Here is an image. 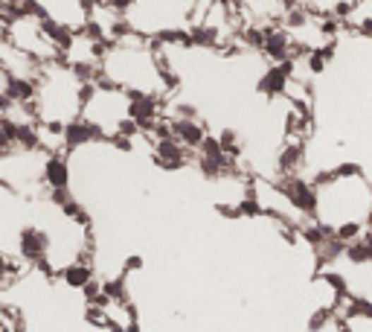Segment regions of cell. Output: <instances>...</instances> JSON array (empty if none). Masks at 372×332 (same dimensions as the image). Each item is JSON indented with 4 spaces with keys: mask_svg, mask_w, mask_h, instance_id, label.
<instances>
[{
    "mask_svg": "<svg viewBox=\"0 0 372 332\" xmlns=\"http://www.w3.org/2000/svg\"><path fill=\"white\" fill-rule=\"evenodd\" d=\"M105 286V297L114 300V303H128V289H126V274H119V277H111L102 283Z\"/></svg>",
    "mask_w": 372,
    "mask_h": 332,
    "instance_id": "cell-10",
    "label": "cell"
},
{
    "mask_svg": "<svg viewBox=\"0 0 372 332\" xmlns=\"http://www.w3.org/2000/svg\"><path fill=\"white\" fill-rule=\"evenodd\" d=\"M140 266H143V259H140V256H128V259H126V271H122V274H128V271H137Z\"/></svg>",
    "mask_w": 372,
    "mask_h": 332,
    "instance_id": "cell-15",
    "label": "cell"
},
{
    "mask_svg": "<svg viewBox=\"0 0 372 332\" xmlns=\"http://www.w3.org/2000/svg\"><path fill=\"white\" fill-rule=\"evenodd\" d=\"M155 163L160 166V170H181V166L189 160V149L181 143L178 137H166V140H157L155 143Z\"/></svg>",
    "mask_w": 372,
    "mask_h": 332,
    "instance_id": "cell-5",
    "label": "cell"
},
{
    "mask_svg": "<svg viewBox=\"0 0 372 332\" xmlns=\"http://www.w3.org/2000/svg\"><path fill=\"white\" fill-rule=\"evenodd\" d=\"M280 189L285 193L288 204L296 210V213H303V216H314V213L320 210V189L308 181H303L300 175H288L280 181Z\"/></svg>",
    "mask_w": 372,
    "mask_h": 332,
    "instance_id": "cell-1",
    "label": "cell"
},
{
    "mask_svg": "<svg viewBox=\"0 0 372 332\" xmlns=\"http://www.w3.org/2000/svg\"><path fill=\"white\" fill-rule=\"evenodd\" d=\"M41 93V82L32 76H12L4 70V97L15 102H35Z\"/></svg>",
    "mask_w": 372,
    "mask_h": 332,
    "instance_id": "cell-8",
    "label": "cell"
},
{
    "mask_svg": "<svg viewBox=\"0 0 372 332\" xmlns=\"http://www.w3.org/2000/svg\"><path fill=\"white\" fill-rule=\"evenodd\" d=\"M326 64H329V59L323 56V50H311L308 56H306V67H308V73H314V76H320V73H326Z\"/></svg>",
    "mask_w": 372,
    "mask_h": 332,
    "instance_id": "cell-12",
    "label": "cell"
},
{
    "mask_svg": "<svg viewBox=\"0 0 372 332\" xmlns=\"http://www.w3.org/2000/svg\"><path fill=\"white\" fill-rule=\"evenodd\" d=\"M160 100L155 97V93H148V90H128V117L131 120H137L143 126V131H152L155 123L160 120Z\"/></svg>",
    "mask_w": 372,
    "mask_h": 332,
    "instance_id": "cell-4",
    "label": "cell"
},
{
    "mask_svg": "<svg viewBox=\"0 0 372 332\" xmlns=\"http://www.w3.org/2000/svg\"><path fill=\"white\" fill-rule=\"evenodd\" d=\"M218 140H221V149H224V155L230 158V160H236L239 155H241V146H239V134L233 131V129H224L218 134Z\"/></svg>",
    "mask_w": 372,
    "mask_h": 332,
    "instance_id": "cell-11",
    "label": "cell"
},
{
    "mask_svg": "<svg viewBox=\"0 0 372 332\" xmlns=\"http://www.w3.org/2000/svg\"><path fill=\"white\" fill-rule=\"evenodd\" d=\"M169 120H172V117H169ZM172 134H175L189 152H201L204 140L210 137L207 129L198 123L195 117H175V120H172Z\"/></svg>",
    "mask_w": 372,
    "mask_h": 332,
    "instance_id": "cell-6",
    "label": "cell"
},
{
    "mask_svg": "<svg viewBox=\"0 0 372 332\" xmlns=\"http://www.w3.org/2000/svg\"><path fill=\"white\" fill-rule=\"evenodd\" d=\"M41 181L49 189H70V163L64 155L53 152L41 160Z\"/></svg>",
    "mask_w": 372,
    "mask_h": 332,
    "instance_id": "cell-7",
    "label": "cell"
},
{
    "mask_svg": "<svg viewBox=\"0 0 372 332\" xmlns=\"http://www.w3.org/2000/svg\"><path fill=\"white\" fill-rule=\"evenodd\" d=\"M134 4H137V0H108V6L114 12H119V15H128L134 9Z\"/></svg>",
    "mask_w": 372,
    "mask_h": 332,
    "instance_id": "cell-14",
    "label": "cell"
},
{
    "mask_svg": "<svg viewBox=\"0 0 372 332\" xmlns=\"http://www.w3.org/2000/svg\"><path fill=\"white\" fill-rule=\"evenodd\" d=\"M49 201L61 210L67 201H73V196H70V189H53V193H49Z\"/></svg>",
    "mask_w": 372,
    "mask_h": 332,
    "instance_id": "cell-13",
    "label": "cell"
},
{
    "mask_svg": "<svg viewBox=\"0 0 372 332\" xmlns=\"http://www.w3.org/2000/svg\"><path fill=\"white\" fill-rule=\"evenodd\" d=\"M294 70H296V59H285L280 64H270L265 73H262V79L256 82V90L265 93V97H270V100L285 97L288 85L294 79Z\"/></svg>",
    "mask_w": 372,
    "mask_h": 332,
    "instance_id": "cell-3",
    "label": "cell"
},
{
    "mask_svg": "<svg viewBox=\"0 0 372 332\" xmlns=\"http://www.w3.org/2000/svg\"><path fill=\"white\" fill-rule=\"evenodd\" d=\"M59 280L64 283L67 289H85L88 283L93 280V268L85 263V259H76V263H67V266H61V271H59Z\"/></svg>",
    "mask_w": 372,
    "mask_h": 332,
    "instance_id": "cell-9",
    "label": "cell"
},
{
    "mask_svg": "<svg viewBox=\"0 0 372 332\" xmlns=\"http://www.w3.org/2000/svg\"><path fill=\"white\" fill-rule=\"evenodd\" d=\"M49 251H53V236L47 230H41L35 225L20 227V233H18V256L20 259H27V263H41V259L49 256Z\"/></svg>",
    "mask_w": 372,
    "mask_h": 332,
    "instance_id": "cell-2",
    "label": "cell"
}]
</instances>
